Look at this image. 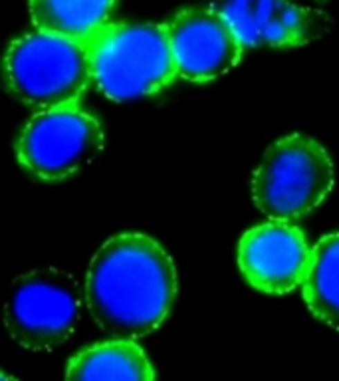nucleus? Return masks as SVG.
<instances>
[{
  "label": "nucleus",
  "mask_w": 339,
  "mask_h": 381,
  "mask_svg": "<svg viewBox=\"0 0 339 381\" xmlns=\"http://www.w3.org/2000/svg\"><path fill=\"white\" fill-rule=\"evenodd\" d=\"M210 6L230 24L242 50L306 46L327 34L331 24L322 10L290 0H212Z\"/></svg>",
  "instance_id": "8"
},
{
  "label": "nucleus",
  "mask_w": 339,
  "mask_h": 381,
  "mask_svg": "<svg viewBox=\"0 0 339 381\" xmlns=\"http://www.w3.org/2000/svg\"><path fill=\"white\" fill-rule=\"evenodd\" d=\"M175 296V264L147 235L113 236L89 263L86 302L111 339H137L157 330L169 316Z\"/></svg>",
  "instance_id": "1"
},
{
  "label": "nucleus",
  "mask_w": 339,
  "mask_h": 381,
  "mask_svg": "<svg viewBox=\"0 0 339 381\" xmlns=\"http://www.w3.org/2000/svg\"><path fill=\"white\" fill-rule=\"evenodd\" d=\"M64 381H155V371L135 339H109L75 353Z\"/></svg>",
  "instance_id": "10"
},
{
  "label": "nucleus",
  "mask_w": 339,
  "mask_h": 381,
  "mask_svg": "<svg viewBox=\"0 0 339 381\" xmlns=\"http://www.w3.org/2000/svg\"><path fill=\"white\" fill-rule=\"evenodd\" d=\"M331 187L333 165L324 147L306 135H288L266 149L252 197L272 220H295L320 205Z\"/></svg>",
  "instance_id": "4"
},
{
  "label": "nucleus",
  "mask_w": 339,
  "mask_h": 381,
  "mask_svg": "<svg viewBox=\"0 0 339 381\" xmlns=\"http://www.w3.org/2000/svg\"><path fill=\"white\" fill-rule=\"evenodd\" d=\"M116 0H30V18L36 30L88 42L105 24Z\"/></svg>",
  "instance_id": "11"
},
{
  "label": "nucleus",
  "mask_w": 339,
  "mask_h": 381,
  "mask_svg": "<svg viewBox=\"0 0 339 381\" xmlns=\"http://www.w3.org/2000/svg\"><path fill=\"white\" fill-rule=\"evenodd\" d=\"M310 260L304 233L288 220H270L240 238L238 266L256 290L292 292L302 284Z\"/></svg>",
  "instance_id": "9"
},
{
  "label": "nucleus",
  "mask_w": 339,
  "mask_h": 381,
  "mask_svg": "<svg viewBox=\"0 0 339 381\" xmlns=\"http://www.w3.org/2000/svg\"><path fill=\"white\" fill-rule=\"evenodd\" d=\"M102 149V123L74 103L38 109L20 132L16 157L30 177L56 183L82 171Z\"/></svg>",
  "instance_id": "5"
},
{
  "label": "nucleus",
  "mask_w": 339,
  "mask_h": 381,
  "mask_svg": "<svg viewBox=\"0 0 339 381\" xmlns=\"http://www.w3.org/2000/svg\"><path fill=\"white\" fill-rule=\"evenodd\" d=\"M300 286L313 316L339 332V233L324 236L310 250Z\"/></svg>",
  "instance_id": "12"
},
{
  "label": "nucleus",
  "mask_w": 339,
  "mask_h": 381,
  "mask_svg": "<svg viewBox=\"0 0 339 381\" xmlns=\"http://www.w3.org/2000/svg\"><path fill=\"white\" fill-rule=\"evenodd\" d=\"M80 320V288L59 268H38L12 282L4 304L8 334L28 350H52Z\"/></svg>",
  "instance_id": "6"
},
{
  "label": "nucleus",
  "mask_w": 339,
  "mask_h": 381,
  "mask_svg": "<svg viewBox=\"0 0 339 381\" xmlns=\"http://www.w3.org/2000/svg\"><path fill=\"white\" fill-rule=\"evenodd\" d=\"M177 76L189 82H210L240 62L242 46L230 24L210 4L185 8L167 24Z\"/></svg>",
  "instance_id": "7"
},
{
  "label": "nucleus",
  "mask_w": 339,
  "mask_h": 381,
  "mask_svg": "<svg viewBox=\"0 0 339 381\" xmlns=\"http://www.w3.org/2000/svg\"><path fill=\"white\" fill-rule=\"evenodd\" d=\"M91 84L86 42L48 32L16 38L4 56V86L18 102L36 109L74 105Z\"/></svg>",
  "instance_id": "3"
},
{
  "label": "nucleus",
  "mask_w": 339,
  "mask_h": 381,
  "mask_svg": "<svg viewBox=\"0 0 339 381\" xmlns=\"http://www.w3.org/2000/svg\"><path fill=\"white\" fill-rule=\"evenodd\" d=\"M290 2H294V4H297V6L313 8V4H320V2H324V0H290Z\"/></svg>",
  "instance_id": "13"
},
{
  "label": "nucleus",
  "mask_w": 339,
  "mask_h": 381,
  "mask_svg": "<svg viewBox=\"0 0 339 381\" xmlns=\"http://www.w3.org/2000/svg\"><path fill=\"white\" fill-rule=\"evenodd\" d=\"M91 82L113 102L167 88L177 68L165 24H105L88 42Z\"/></svg>",
  "instance_id": "2"
},
{
  "label": "nucleus",
  "mask_w": 339,
  "mask_h": 381,
  "mask_svg": "<svg viewBox=\"0 0 339 381\" xmlns=\"http://www.w3.org/2000/svg\"><path fill=\"white\" fill-rule=\"evenodd\" d=\"M0 381H16L15 378H10V375H6V373H2L0 371Z\"/></svg>",
  "instance_id": "14"
}]
</instances>
